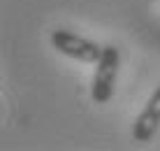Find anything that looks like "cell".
I'll list each match as a JSON object with an SVG mask.
<instances>
[{"label": "cell", "mask_w": 160, "mask_h": 151, "mask_svg": "<svg viewBox=\"0 0 160 151\" xmlns=\"http://www.w3.org/2000/svg\"><path fill=\"white\" fill-rule=\"evenodd\" d=\"M118 65H121V56L118 49L107 44L102 49V56L98 60V68H95V77H93L91 84V98L93 102L104 105L109 102L114 96V84H116V75H118Z\"/></svg>", "instance_id": "obj_1"}, {"label": "cell", "mask_w": 160, "mask_h": 151, "mask_svg": "<svg viewBox=\"0 0 160 151\" xmlns=\"http://www.w3.org/2000/svg\"><path fill=\"white\" fill-rule=\"evenodd\" d=\"M51 44L56 51H60L63 56H68V58H74V60H81V63H98L102 56V49L100 44L86 40V37L81 35H74V33L70 30H63V28H58V30L51 33Z\"/></svg>", "instance_id": "obj_2"}, {"label": "cell", "mask_w": 160, "mask_h": 151, "mask_svg": "<svg viewBox=\"0 0 160 151\" xmlns=\"http://www.w3.org/2000/svg\"><path fill=\"white\" fill-rule=\"evenodd\" d=\"M158 128H160V86L151 93L142 114L137 116L135 126H132V139L135 142H151Z\"/></svg>", "instance_id": "obj_3"}]
</instances>
